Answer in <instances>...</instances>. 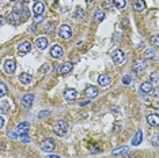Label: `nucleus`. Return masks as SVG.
<instances>
[{
  "mask_svg": "<svg viewBox=\"0 0 159 158\" xmlns=\"http://www.w3.org/2000/svg\"><path fill=\"white\" fill-rule=\"evenodd\" d=\"M58 36H60L63 40L71 38V36H72V30H71V27L68 26V25H61V26H60V29H58Z\"/></svg>",
  "mask_w": 159,
  "mask_h": 158,
  "instance_id": "7ed1b4c3",
  "label": "nucleus"
},
{
  "mask_svg": "<svg viewBox=\"0 0 159 158\" xmlns=\"http://www.w3.org/2000/svg\"><path fill=\"white\" fill-rule=\"evenodd\" d=\"M29 128H30L29 123H26V121L19 123V124L16 125V132H19L20 135H22V134H26L27 131H29Z\"/></svg>",
  "mask_w": 159,
  "mask_h": 158,
  "instance_id": "dca6fc26",
  "label": "nucleus"
},
{
  "mask_svg": "<svg viewBox=\"0 0 159 158\" xmlns=\"http://www.w3.org/2000/svg\"><path fill=\"white\" fill-rule=\"evenodd\" d=\"M86 2H87V3H91V2H94V0H86Z\"/></svg>",
  "mask_w": 159,
  "mask_h": 158,
  "instance_id": "37998d69",
  "label": "nucleus"
},
{
  "mask_svg": "<svg viewBox=\"0 0 159 158\" xmlns=\"http://www.w3.org/2000/svg\"><path fill=\"white\" fill-rule=\"evenodd\" d=\"M84 94L87 95L88 98H94L98 95V90H97L95 86H87V87L84 89Z\"/></svg>",
  "mask_w": 159,
  "mask_h": 158,
  "instance_id": "ddd939ff",
  "label": "nucleus"
},
{
  "mask_svg": "<svg viewBox=\"0 0 159 158\" xmlns=\"http://www.w3.org/2000/svg\"><path fill=\"white\" fill-rule=\"evenodd\" d=\"M63 48H61V45H58V44H56V45H53L50 48V56L53 57V59H60L61 56H63Z\"/></svg>",
  "mask_w": 159,
  "mask_h": 158,
  "instance_id": "423d86ee",
  "label": "nucleus"
},
{
  "mask_svg": "<svg viewBox=\"0 0 159 158\" xmlns=\"http://www.w3.org/2000/svg\"><path fill=\"white\" fill-rule=\"evenodd\" d=\"M6 93H7V86L4 83H2L0 85V97H4Z\"/></svg>",
  "mask_w": 159,
  "mask_h": 158,
  "instance_id": "7c9ffc66",
  "label": "nucleus"
},
{
  "mask_svg": "<svg viewBox=\"0 0 159 158\" xmlns=\"http://www.w3.org/2000/svg\"><path fill=\"white\" fill-rule=\"evenodd\" d=\"M90 150H91L92 153H98V151H101V149H99V147H91Z\"/></svg>",
  "mask_w": 159,
  "mask_h": 158,
  "instance_id": "58836bf2",
  "label": "nucleus"
},
{
  "mask_svg": "<svg viewBox=\"0 0 159 158\" xmlns=\"http://www.w3.org/2000/svg\"><path fill=\"white\" fill-rule=\"evenodd\" d=\"M42 20H44V16L42 15H36V16H34V22H36V23L42 22Z\"/></svg>",
  "mask_w": 159,
  "mask_h": 158,
  "instance_id": "72a5a7b5",
  "label": "nucleus"
},
{
  "mask_svg": "<svg viewBox=\"0 0 159 158\" xmlns=\"http://www.w3.org/2000/svg\"><path fill=\"white\" fill-rule=\"evenodd\" d=\"M32 79H33L32 75L27 72H23L19 75V81H20V83H23V85H30L32 83Z\"/></svg>",
  "mask_w": 159,
  "mask_h": 158,
  "instance_id": "f3484780",
  "label": "nucleus"
},
{
  "mask_svg": "<svg viewBox=\"0 0 159 158\" xmlns=\"http://www.w3.org/2000/svg\"><path fill=\"white\" fill-rule=\"evenodd\" d=\"M122 83L124 85H131L132 83V78H131V75H124L122 77Z\"/></svg>",
  "mask_w": 159,
  "mask_h": 158,
  "instance_id": "c756f323",
  "label": "nucleus"
},
{
  "mask_svg": "<svg viewBox=\"0 0 159 158\" xmlns=\"http://www.w3.org/2000/svg\"><path fill=\"white\" fill-rule=\"evenodd\" d=\"M141 140H143V132L141 131H137L136 134H135V136H133V139H132V145L133 146H137V145H140L141 143Z\"/></svg>",
  "mask_w": 159,
  "mask_h": 158,
  "instance_id": "412c9836",
  "label": "nucleus"
},
{
  "mask_svg": "<svg viewBox=\"0 0 159 158\" xmlns=\"http://www.w3.org/2000/svg\"><path fill=\"white\" fill-rule=\"evenodd\" d=\"M133 7H135V10H136V11H143V10L146 8V4H144L143 0H136V2H135V4H133Z\"/></svg>",
  "mask_w": 159,
  "mask_h": 158,
  "instance_id": "4be33fe9",
  "label": "nucleus"
},
{
  "mask_svg": "<svg viewBox=\"0 0 159 158\" xmlns=\"http://www.w3.org/2000/svg\"><path fill=\"white\" fill-rule=\"evenodd\" d=\"M8 136L10 138H14V139L18 138V136H16V132H8Z\"/></svg>",
  "mask_w": 159,
  "mask_h": 158,
  "instance_id": "ea45409f",
  "label": "nucleus"
},
{
  "mask_svg": "<svg viewBox=\"0 0 159 158\" xmlns=\"http://www.w3.org/2000/svg\"><path fill=\"white\" fill-rule=\"evenodd\" d=\"M83 15H84V11H83V8H78V14H76V18L78 19H82Z\"/></svg>",
  "mask_w": 159,
  "mask_h": 158,
  "instance_id": "473e14b6",
  "label": "nucleus"
},
{
  "mask_svg": "<svg viewBox=\"0 0 159 158\" xmlns=\"http://www.w3.org/2000/svg\"><path fill=\"white\" fill-rule=\"evenodd\" d=\"M7 20H8L11 25L16 26V25H19L20 23V15L16 11H12V12H10L8 15H7Z\"/></svg>",
  "mask_w": 159,
  "mask_h": 158,
  "instance_id": "0eeeda50",
  "label": "nucleus"
},
{
  "mask_svg": "<svg viewBox=\"0 0 159 158\" xmlns=\"http://www.w3.org/2000/svg\"><path fill=\"white\" fill-rule=\"evenodd\" d=\"M33 99H34V94L29 93V94H25L22 98V106L23 108H30L33 104Z\"/></svg>",
  "mask_w": 159,
  "mask_h": 158,
  "instance_id": "9b49d317",
  "label": "nucleus"
},
{
  "mask_svg": "<svg viewBox=\"0 0 159 158\" xmlns=\"http://www.w3.org/2000/svg\"><path fill=\"white\" fill-rule=\"evenodd\" d=\"M45 11V4L44 3H36L33 7V12L36 15H42V12Z\"/></svg>",
  "mask_w": 159,
  "mask_h": 158,
  "instance_id": "a211bd4d",
  "label": "nucleus"
},
{
  "mask_svg": "<svg viewBox=\"0 0 159 158\" xmlns=\"http://www.w3.org/2000/svg\"><path fill=\"white\" fill-rule=\"evenodd\" d=\"M151 143L155 146V147H159V132H154L151 135Z\"/></svg>",
  "mask_w": 159,
  "mask_h": 158,
  "instance_id": "5701e85b",
  "label": "nucleus"
},
{
  "mask_svg": "<svg viewBox=\"0 0 159 158\" xmlns=\"http://www.w3.org/2000/svg\"><path fill=\"white\" fill-rule=\"evenodd\" d=\"M72 67H74V64H72L71 61H65V63H63L60 67H58V72H60L61 75H65V74L71 72Z\"/></svg>",
  "mask_w": 159,
  "mask_h": 158,
  "instance_id": "9d476101",
  "label": "nucleus"
},
{
  "mask_svg": "<svg viewBox=\"0 0 159 158\" xmlns=\"http://www.w3.org/2000/svg\"><path fill=\"white\" fill-rule=\"evenodd\" d=\"M8 108H10V102L6 101V99H2V105H0V111H2V113H4Z\"/></svg>",
  "mask_w": 159,
  "mask_h": 158,
  "instance_id": "a878e982",
  "label": "nucleus"
},
{
  "mask_svg": "<svg viewBox=\"0 0 159 158\" xmlns=\"http://www.w3.org/2000/svg\"><path fill=\"white\" fill-rule=\"evenodd\" d=\"M15 68H16V63H15V60L14 59H7L4 61V71H6V74H14V71H15Z\"/></svg>",
  "mask_w": 159,
  "mask_h": 158,
  "instance_id": "39448f33",
  "label": "nucleus"
},
{
  "mask_svg": "<svg viewBox=\"0 0 159 158\" xmlns=\"http://www.w3.org/2000/svg\"><path fill=\"white\" fill-rule=\"evenodd\" d=\"M103 18H105V14H103L102 11H95L94 12V19L97 20V22H101Z\"/></svg>",
  "mask_w": 159,
  "mask_h": 158,
  "instance_id": "393cba45",
  "label": "nucleus"
},
{
  "mask_svg": "<svg viewBox=\"0 0 159 158\" xmlns=\"http://www.w3.org/2000/svg\"><path fill=\"white\" fill-rule=\"evenodd\" d=\"M30 49H32V44H30L29 41H23V42H20L19 46H18V52H19L20 55L29 53Z\"/></svg>",
  "mask_w": 159,
  "mask_h": 158,
  "instance_id": "6e6552de",
  "label": "nucleus"
},
{
  "mask_svg": "<svg viewBox=\"0 0 159 158\" xmlns=\"http://www.w3.org/2000/svg\"><path fill=\"white\" fill-rule=\"evenodd\" d=\"M150 78H151V81L153 82H157V81H159V74L158 72H153Z\"/></svg>",
  "mask_w": 159,
  "mask_h": 158,
  "instance_id": "2f4dec72",
  "label": "nucleus"
},
{
  "mask_svg": "<svg viewBox=\"0 0 159 158\" xmlns=\"http://www.w3.org/2000/svg\"><path fill=\"white\" fill-rule=\"evenodd\" d=\"M53 131L56 135L58 136H64L65 134L68 132V124L63 120H60V121H56L53 124Z\"/></svg>",
  "mask_w": 159,
  "mask_h": 158,
  "instance_id": "f257e3e1",
  "label": "nucleus"
},
{
  "mask_svg": "<svg viewBox=\"0 0 159 158\" xmlns=\"http://www.w3.org/2000/svg\"><path fill=\"white\" fill-rule=\"evenodd\" d=\"M128 151V147L127 146H124V147H118V149H114L112 151L113 156H117V154H124V153H127Z\"/></svg>",
  "mask_w": 159,
  "mask_h": 158,
  "instance_id": "b1692460",
  "label": "nucleus"
},
{
  "mask_svg": "<svg viewBox=\"0 0 159 158\" xmlns=\"http://www.w3.org/2000/svg\"><path fill=\"white\" fill-rule=\"evenodd\" d=\"M48 70H49V64H45V66L41 68V71H42V72H46Z\"/></svg>",
  "mask_w": 159,
  "mask_h": 158,
  "instance_id": "e433bc0d",
  "label": "nucleus"
},
{
  "mask_svg": "<svg viewBox=\"0 0 159 158\" xmlns=\"http://www.w3.org/2000/svg\"><path fill=\"white\" fill-rule=\"evenodd\" d=\"M146 67H147V63H146V60H144V59H137V60H135V63H133V70H135V71L144 70Z\"/></svg>",
  "mask_w": 159,
  "mask_h": 158,
  "instance_id": "4468645a",
  "label": "nucleus"
},
{
  "mask_svg": "<svg viewBox=\"0 0 159 158\" xmlns=\"http://www.w3.org/2000/svg\"><path fill=\"white\" fill-rule=\"evenodd\" d=\"M98 83L101 86H108L110 83V77H109V75H106V74L99 75V77H98Z\"/></svg>",
  "mask_w": 159,
  "mask_h": 158,
  "instance_id": "aec40b11",
  "label": "nucleus"
},
{
  "mask_svg": "<svg viewBox=\"0 0 159 158\" xmlns=\"http://www.w3.org/2000/svg\"><path fill=\"white\" fill-rule=\"evenodd\" d=\"M154 56H155V52H154V49H151V48H148L146 52H144V57H146V59H153Z\"/></svg>",
  "mask_w": 159,
  "mask_h": 158,
  "instance_id": "bb28decb",
  "label": "nucleus"
},
{
  "mask_svg": "<svg viewBox=\"0 0 159 158\" xmlns=\"http://www.w3.org/2000/svg\"><path fill=\"white\" fill-rule=\"evenodd\" d=\"M147 123L151 127H158L159 125V115H155V113H153V115H148L147 116Z\"/></svg>",
  "mask_w": 159,
  "mask_h": 158,
  "instance_id": "f8f14e48",
  "label": "nucleus"
},
{
  "mask_svg": "<svg viewBox=\"0 0 159 158\" xmlns=\"http://www.w3.org/2000/svg\"><path fill=\"white\" fill-rule=\"evenodd\" d=\"M53 29H54V25H53V23H48V26H46V32H52Z\"/></svg>",
  "mask_w": 159,
  "mask_h": 158,
  "instance_id": "f704fd0d",
  "label": "nucleus"
},
{
  "mask_svg": "<svg viewBox=\"0 0 159 158\" xmlns=\"http://www.w3.org/2000/svg\"><path fill=\"white\" fill-rule=\"evenodd\" d=\"M154 97L155 98H159V87L154 89Z\"/></svg>",
  "mask_w": 159,
  "mask_h": 158,
  "instance_id": "c9c22d12",
  "label": "nucleus"
},
{
  "mask_svg": "<svg viewBox=\"0 0 159 158\" xmlns=\"http://www.w3.org/2000/svg\"><path fill=\"white\" fill-rule=\"evenodd\" d=\"M76 95H78V91L75 90V89H67V90L64 91V98H65V101H68V102L74 101V99L76 98Z\"/></svg>",
  "mask_w": 159,
  "mask_h": 158,
  "instance_id": "1a4fd4ad",
  "label": "nucleus"
},
{
  "mask_svg": "<svg viewBox=\"0 0 159 158\" xmlns=\"http://www.w3.org/2000/svg\"><path fill=\"white\" fill-rule=\"evenodd\" d=\"M112 59H113V61H114L116 64H122L124 61H125V55H124V52L121 49H116L114 52L112 53Z\"/></svg>",
  "mask_w": 159,
  "mask_h": 158,
  "instance_id": "20e7f679",
  "label": "nucleus"
},
{
  "mask_svg": "<svg viewBox=\"0 0 159 158\" xmlns=\"http://www.w3.org/2000/svg\"><path fill=\"white\" fill-rule=\"evenodd\" d=\"M41 149H42V151H46V153L53 151V149H54V140L50 139V138L44 139L42 142H41Z\"/></svg>",
  "mask_w": 159,
  "mask_h": 158,
  "instance_id": "f03ea898",
  "label": "nucleus"
},
{
  "mask_svg": "<svg viewBox=\"0 0 159 158\" xmlns=\"http://www.w3.org/2000/svg\"><path fill=\"white\" fill-rule=\"evenodd\" d=\"M151 45L159 46V34H155V36H153V38H151Z\"/></svg>",
  "mask_w": 159,
  "mask_h": 158,
  "instance_id": "c85d7f7f",
  "label": "nucleus"
},
{
  "mask_svg": "<svg viewBox=\"0 0 159 158\" xmlns=\"http://www.w3.org/2000/svg\"><path fill=\"white\" fill-rule=\"evenodd\" d=\"M88 99H83V101H80V102H79V105H80V106H83V105H87L88 104Z\"/></svg>",
  "mask_w": 159,
  "mask_h": 158,
  "instance_id": "4c0bfd02",
  "label": "nucleus"
},
{
  "mask_svg": "<svg viewBox=\"0 0 159 158\" xmlns=\"http://www.w3.org/2000/svg\"><path fill=\"white\" fill-rule=\"evenodd\" d=\"M4 124H6V119H4V116H2V124H0V127H4Z\"/></svg>",
  "mask_w": 159,
  "mask_h": 158,
  "instance_id": "a19ab883",
  "label": "nucleus"
},
{
  "mask_svg": "<svg viewBox=\"0 0 159 158\" xmlns=\"http://www.w3.org/2000/svg\"><path fill=\"white\" fill-rule=\"evenodd\" d=\"M36 45H37V48H38L40 50L46 49V46H48V40L45 38V37H40V38H37V41H36Z\"/></svg>",
  "mask_w": 159,
  "mask_h": 158,
  "instance_id": "2eb2a0df",
  "label": "nucleus"
},
{
  "mask_svg": "<svg viewBox=\"0 0 159 158\" xmlns=\"http://www.w3.org/2000/svg\"><path fill=\"white\" fill-rule=\"evenodd\" d=\"M113 2H114V6L117 7V8H124V7L127 6L125 0H113Z\"/></svg>",
  "mask_w": 159,
  "mask_h": 158,
  "instance_id": "cd10ccee",
  "label": "nucleus"
},
{
  "mask_svg": "<svg viewBox=\"0 0 159 158\" xmlns=\"http://www.w3.org/2000/svg\"><path fill=\"white\" fill-rule=\"evenodd\" d=\"M140 90H141V93H151V91H154L153 83H151V82H144V83L140 85Z\"/></svg>",
  "mask_w": 159,
  "mask_h": 158,
  "instance_id": "6ab92c4d",
  "label": "nucleus"
},
{
  "mask_svg": "<svg viewBox=\"0 0 159 158\" xmlns=\"http://www.w3.org/2000/svg\"><path fill=\"white\" fill-rule=\"evenodd\" d=\"M49 158H61V157H58V156H49Z\"/></svg>",
  "mask_w": 159,
  "mask_h": 158,
  "instance_id": "79ce46f5",
  "label": "nucleus"
}]
</instances>
